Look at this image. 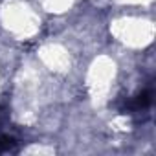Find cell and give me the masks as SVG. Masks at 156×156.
<instances>
[{"label":"cell","mask_w":156,"mask_h":156,"mask_svg":"<svg viewBox=\"0 0 156 156\" xmlns=\"http://www.w3.org/2000/svg\"><path fill=\"white\" fill-rule=\"evenodd\" d=\"M17 149V141L11 136H0V152H9Z\"/></svg>","instance_id":"cell-2"},{"label":"cell","mask_w":156,"mask_h":156,"mask_svg":"<svg viewBox=\"0 0 156 156\" xmlns=\"http://www.w3.org/2000/svg\"><path fill=\"white\" fill-rule=\"evenodd\" d=\"M152 103V94L149 90L140 92L138 96H134L129 103H127V110L129 112H138V110H147Z\"/></svg>","instance_id":"cell-1"}]
</instances>
